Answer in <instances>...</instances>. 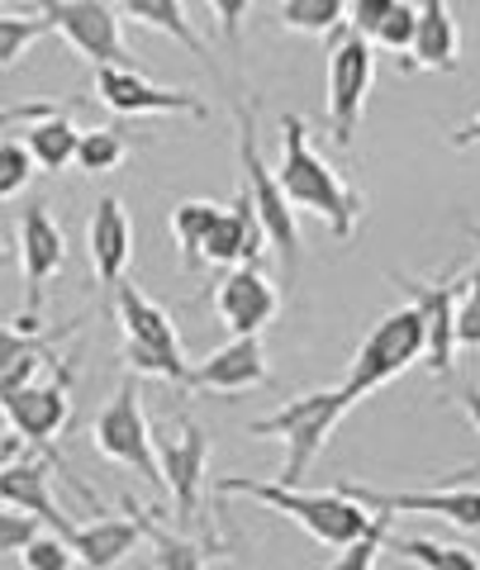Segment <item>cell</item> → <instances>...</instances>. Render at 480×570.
<instances>
[{
	"label": "cell",
	"mask_w": 480,
	"mask_h": 570,
	"mask_svg": "<svg viewBox=\"0 0 480 570\" xmlns=\"http://www.w3.org/2000/svg\"><path fill=\"white\" fill-rule=\"evenodd\" d=\"M276 181H281V190H286V200L295 209L324 219L337 243H347L352 234H357V224L366 214V195L357 186H347L329 157L314 153L310 129H305V119L300 115H281V167H276Z\"/></svg>",
	"instance_id": "obj_1"
},
{
	"label": "cell",
	"mask_w": 480,
	"mask_h": 570,
	"mask_svg": "<svg viewBox=\"0 0 480 570\" xmlns=\"http://www.w3.org/2000/svg\"><path fill=\"white\" fill-rule=\"evenodd\" d=\"M219 494H243V499H257V504H266L272 513H281V519H291L310 532V538L319 547H347L357 532L366 528L371 513L357 504L352 494L343 490H300V485H286V480H247V475H219L215 480Z\"/></svg>",
	"instance_id": "obj_2"
},
{
	"label": "cell",
	"mask_w": 480,
	"mask_h": 570,
	"mask_svg": "<svg viewBox=\"0 0 480 570\" xmlns=\"http://www.w3.org/2000/svg\"><path fill=\"white\" fill-rule=\"evenodd\" d=\"M110 305H115V324L124 333V362H129V371L190 390V362L182 352V333H176L172 314L163 305H153V299L124 276L115 281Z\"/></svg>",
	"instance_id": "obj_3"
},
{
	"label": "cell",
	"mask_w": 480,
	"mask_h": 570,
	"mask_svg": "<svg viewBox=\"0 0 480 570\" xmlns=\"http://www.w3.org/2000/svg\"><path fill=\"white\" fill-rule=\"evenodd\" d=\"M347 409H352V400L343 395V385H337V390H310V395H295L291 404L272 409L266 419H253V423H247V438H276V442H286V466H281L276 480L300 485L305 471L314 466V456L329 448L333 428L343 423Z\"/></svg>",
	"instance_id": "obj_4"
},
{
	"label": "cell",
	"mask_w": 480,
	"mask_h": 570,
	"mask_svg": "<svg viewBox=\"0 0 480 570\" xmlns=\"http://www.w3.org/2000/svg\"><path fill=\"white\" fill-rule=\"evenodd\" d=\"M234 119H238V167H243V190L247 200H253V214L266 234V247L276 253L281 272H286V281H295L300 272V247H305V238H300V224H295V205L286 200V190H281L276 171L262 163V148H257V119L247 105H234Z\"/></svg>",
	"instance_id": "obj_5"
},
{
	"label": "cell",
	"mask_w": 480,
	"mask_h": 570,
	"mask_svg": "<svg viewBox=\"0 0 480 570\" xmlns=\"http://www.w3.org/2000/svg\"><path fill=\"white\" fill-rule=\"evenodd\" d=\"M414 362H423V314H419V305H400V309L381 314V324L362 337V347L347 366L343 395L357 404L366 395H376L381 385H390Z\"/></svg>",
	"instance_id": "obj_6"
},
{
	"label": "cell",
	"mask_w": 480,
	"mask_h": 570,
	"mask_svg": "<svg viewBox=\"0 0 480 570\" xmlns=\"http://www.w3.org/2000/svg\"><path fill=\"white\" fill-rule=\"evenodd\" d=\"M333 48H329V134L337 148H352L357 142V124L366 110V96H371V81H376V43L366 33L337 24L333 33Z\"/></svg>",
	"instance_id": "obj_7"
},
{
	"label": "cell",
	"mask_w": 480,
	"mask_h": 570,
	"mask_svg": "<svg viewBox=\"0 0 480 570\" xmlns=\"http://www.w3.org/2000/svg\"><path fill=\"white\" fill-rule=\"evenodd\" d=\"M91 442L100 456L119 461V466L138 471V480L153 490H167L163 485V466H157V448H153V428L144 414V395H138V381L124 376L115 400L100 409V419L91 428Z\"/></svg>",
	"instance_id": "obj_8"
},
{
	"label": "cell",
	"mask_w": 480,
	"mask_h": 570,
	"mask_svg": "<svg viewBox=\"0 0 480 570\" xmlns=\"http://www.w3.org/2000/svg\"><path fill=\"white\" fill-rule=\"evenodd\" d=\"M163 485L176 504V519L195 523L200 519V494H205V466H209V433L195 419H167L163 433H153Z\"/></svg>",
	"instance_id": "obj_9"
},
{
	"label": "cell",
	"mask_w": 480,
	"mask_h": 570,
	"mask_svg": "<svg viewBox=\"0 0 480 570\" xmlns=\"http://www.w3.org/2000/svg\"><path fill=\"white\" fill-rule=\"evenodd\" d=\"M33 6L52 24V33H62L91 67H134L110 0H33Z\"/></svg>",
	"instance_id": "obj_10"
},
{
	"label": "cell",
	"mask_w": 480,
	"mask_h": 570,
	"mask_svg": "<svg viewBox=\"0 0 480 570\" xmlns=\"http://www.w3.org/2000/svg\"><path fill=\"white\" fill-rule=\"evenodd\" d=\"M96 100L119 119H144V115H190L200 124L209 119V105L195 91L157 86L138 67H96Z\"/></svg>",
	"instance_id": "obj_11"
},
{
	"label": "cell",
	"mask_w": 480,
	"mask_h": 570,
	"mask_svg": "<svg viewBox=\"0 0 480 570\" xmlns=\"http://www.w3.org/2000/svg\"><path fill=\"white\" fill-rule=\"evenodd\" d=\"M6 419L10 428L20 438H29L33 448H52V438L67 428V419H72V371H62V366H52L48 376L39 371L29 385L20 390H10L6 400Z\"/></svg>",
	"instance_id": "obj_12"
},
{
	"label": "cell",
	"mask_w": 480,
	"mask_h": 570,
	"mask_svg": "<svg viewBox=\"0 0 480 570\" xmlns=\"http://www.w3.org/2000/svg\"><path fill=\"white\" fill-rule=\"evenodd\" d=\"M343 494H352L362 509H385V513H429V519H448L467 532H480V490H471L467 480H442L438 490H404V494H390V490H371V485H337Z\"/></svg>",
	"instance_id": "obj_13"
},
{
	"label": "cell",
	"mask_w": 480,
	"mask_h": 570,
	"mask_svg": "<svg viewBox=\"0 0 480 570\" xmlns=\"http://www.w3.org/2000/svg\"><path fill=\"white\" fill-rule=\"evenodd\" d=\"M400 285H409L414 305L423 314V362L438 381L452 376L457 362V295H461V276L448 272L438 281H414V276H395Z\"/></svg>",
	"instance_id": "obj_14"
},
{
	"label": "cell",
	"mask_w": 480,
	"mask_h": 570,
	"mask_svg": "<svg viewBox=\"0 0 480 570\" xmlns=\"http://www.w3.org/2000/svg\"><path fill=\"white\" fill-rule=\"evenodd\" d=\"M67 266V234L43 200H29L20 214V272H25V314H43L48 281Z\"/></svg>",
	"instance_id": "obj_15"
},
{
	"label": "cell",
	"mask_w": 480,
	"mask_h": 570,
	"mask_svg": "<svg viewBox=\"0 0 480 570\" xmlns=\"http://www.w3.org/2000/svg\"><path fill=\"white\" fill-rule=\"evenodd\" d=\"M276 309H281V295L266 281L262 262H234V272L215 291V314L224 318L228 333H262L276 318Z\"/></svg>",
	"instance_id": "obj_16"
},
{
	"label": "cell",
	"mask_w": 480,
	"mask_h": 570,
	"mask_svg": "<svg viewBox=\"0 0 480 570\" xmlns=\"http://www.w3.org/2000/svg\"><path fill=\"white\" fill-rule=\"evenodd\" d=\"M266 381H272V366H266L262 333H234V343L190 366V390H219V395H243Z\"/></svg>",
	"instance_id": "obj_17"
},
{
	"label": "cell",
	"mask_w": 480,
	"mask_h": 570,
	"mask_svg": "<svg viewBox=\"0 0 480 570\" xmlns=\"http://www.w3.org/2000/svg\"><path fill=\"white\" fill-rule=\"evenodd\" d=\"M58 466H62L58 456H20L14 452L10 461H0V499L33 513L43 528L62 532L72 519H67V513L58 509V499H52V471Z\"/></svg>",
	"instance_id": "obj_18"
},
{
	"label": "cell",
	"mask_w": 480,
	"mask_h": 570,
	"mask_svg": "<svg viewBox=\"0 0 480 570\" xmlns=\"http://www.w3.org/2000/svg\"><path fill=\"white\" fill-rule=\"evenodd\" d=\"M262 257H266V234L253 214L247 190L238 186L234 205H219L215 224H209V234L200 243V262L205 266H234V262H262Z\"/></svg>",
	"instance_id": "obj_19"
},
{
	"label": "cell",
	"mask_w": 480,
	"mask_h": 570,
	"mask_svg": "<svg viewBox=\"0 0 480 570\" xmlns=\"http://www.w3.org/2000/svg\"><path fill=\"white\" fill-rule=\"evenodd\" d=\"M86 247H91V272L100 281V291H115V281L129 272V257H134V224H129V209H124L119 195H105L91 209Z\"/></svg>",
	"instance_id": "obj_20"
},
{
	"label": "cell",
	"mask_w": 480,
	"mask_h": 570,
	"mask_svg": "<svg viewBox=\"0 0 480 570\" xmlns=\"http://www.w3.org/2000/svg\"><path fill=\"white\" fill-rule=\"evenodd\" d=\"M419 24H414V43L400 58V71H457V52H461V29L448 0H414Z\"/></svg>",
	"instance_id": "obj_21"
},
{
	"label": "cell",
	"mask_w": 480,
	"mask_h": 570,
	"mask_svg": "<svg viewBox=\"0 0 480 570\" xmlns=\"http://www.w3.org/2000/svg\"><path fill=\"white\" fill-rule=\"evenodd\" d=\"M67 547H72L77 566H91V570H115L129 551L138 547V523L134 519H96V523H67L62 528Z\"/></svg>",
	"instance_id": "obj_22"
},
{
	"label": "cell",
	"mask_w": 480,
	"mask_h": 570,
	"mask_svg": "<svg viewBox=\"0 0 480 570\" xmlns=\"http://www.w3.org/2000/svg\"><path fill=\"white\" fill-rule=\"evenodd\" d=\"M77 138H81V129L72 124V115H67L62 105H58V110L29 119L20 142L29 148L33 167H43V171H67V167H72V157H77Z\"/></svg>",
	"instance_id": "obj_23"
},
{
	"label": "cell",
	"mask_w": 480,
	"mask_h": 570,
	"mask_svg": "<svg viewBox=\"0 0 480 570\" xmlns=\"http://www.w3.org/2000/svg\"><path fill=\"white\" fill-rule=\"evenodd\" d=\"M119 10L129 14L134 24H144V29H153V33H167V39L182 43L190 58H209L200 29L190 24V14H186L182 0H119Z\"/></svg>",
	"instance_id": "obj_24"
},
{
	"label": "cell",
	"mask_w": 480,
	"mask_h": 570,
	"mask_svg": "<svg viewBox=\"0 0 480 570\" xmlns=\"http://www.w3.org/2000/svg\"><path fill=\"white\" fill-rule=\"evenodd\" d=\"M124 509L134 513V523H138V532L153 542V566H163V570H205L209 561V551L205 547H195V542H186V538H172V532L163 528V523H153L144 509L134 504V499H124Z\"/></svg>",
	"instance_id": "obj_25"
},
{
	"label": "cell",
	"mask_w": 480,
	"mask_h": 570,
	"mask_svg": "<svg viewBox=\"0 0 480 570\" xmlns=\"http://www.w3.org/2000/svg\"><path fill=\"white\" fill-rule=\"evenodd\" d=\"M215 214H219V205L215 200H182L172 209V238H176V247H182V266L186 272H200V243H205V234H209V224H215Z\"/></svg>",
	"instance_id": "obj_26"
},
{
	"label": "cell",
	"mask_w": 480,
	"mask_h": 570,
	"mask_svg": "<svg viewBox=\"0 0 480 570\" xmlns=\"http://www.w3.org/2000/svg\"><path fill=\"white\" fill-rule=\"evenodd\" d=\"M276 20H281V29H291V33L329 39V33L347 20V0H281Z\"/></svg>",
	"instance_id": "obj_27"
},
{
	"label": "cell",
	"mask_w": 480,
	"mask_h": 570,
	"mask_svg": "<svg viewBox=\"0 0 480 570\" xmlns=\"http://www.w3.org/2000/svg\"><path fill=\"white\" fill-rule=\"evenodd\" d=\"M86 324V314L81 318H72V324H62V328H20L10 318V324H0V376L20 362V356H29V352H52V347H62V337H72L77 328Z\"/></svg>",
	"instance_id": "obj_28"
},
{
	"label": "cell",
	"mask_w": 480,
	"mask_h": 570,
	"mask_svg": "<svg viewBox=\"0 0 480 570\" xmlns=\"http://www.w3.org/2000/svg\"><path fill=\"white\" fill-rule=\"evenodd\" d=\"M124 157H129V142H124L119 129H81L72 167H81L86 176H105V171H115Z\"/></svg>",
	"instance_id": "obj_29"
},
{
	"label": "cell",
	"mask_w": 480,
	"mask_h": 570,
	"mask_svg": "<svg viewBox=\"0 0 480 570\" xmlns=\"http://www.w3.org/2000/svg\"><path fill=\"white\" fill-rule=\"evenodd\" d=\"M390 523H395V513H385V509H371V519H366V528L352 538L347 547H337L343 557H337L333 566L337 570H371L381 561V547H385V538H390Z\"/></svg>",
	"instance_id": "obj_30"
},
{
	"label": "cell",
	"mask_w": 480,
	"mask_h": 570,
	"mask_svg": "<svg viewBox=\"0 0 480 570\" xmlns=\"http://www.w3.org/2000/svg\"><path fill=\"white\" fill-rule=\"evenodd\" d=\"M400 551L414 566H429V570H480V557L471 547H457V542H433V538H400Z\"/></svg>",
	"instance_id": "obj_31"
},
{
	"label": "cell",
	"mask_w": 480,
	"mask_h": 570,
	"mask_svg": "<svg viewBox=\"0 0 480 570\" xmlns=\"http://www.w3.org/2000/svg\"><path fill=\"white\" fill-rule=\"evenodd\" d=\"M48 33H52V24L43 14H0V67H14L33 43L48 39Z\"/></svg>",
	"instance_id": "obj_32"
},
{
	"label": "cell",
	"mask_w": 480,
	"mask_h": 570,
	"mask_svg": "<svg viewBox=\"0 0 480 570\" xmlns=\"http://www.w3.org/2000/svg\"><path fill=\"white\" fill-rule=\"evenodd\" d=\"M20 566L25 570H72L77 557H72V547H67L62 532H33V538L20 547Z\"/></svg>",
	"instance_id": "obj_33"
},
{
	"label": "cell",
	"mask_w": 480,
	"mask_h": 570,
	"mask_svg": "<svg viewBox=\"0 0 480 570\" xmlns=\"http://www.w3.org/2000/svg\"><path fill=\"white\" fill-rule=\"evenodd\" d=\"M414 24H419V10H414V0H395V10L381 20V29L371 33V43L385 48V52H395V58H404L409 43H414Z\"/></svg>",
	"instance_id": "obj_34"
},
{
	"label": "cell",
	"mask_w": 480,
	"mask_h": 570,
	"mask_svg": "<svg viewBox=\"0 0 480 570\" xmlns=\"http://www.w3.org/2000/svg\"><path fill=\"white\" fill-rule=\"evenodd\" d=\"M457 347H480V257L457 295Z\"/></svg>",
	"instance_id": "obj_35"
},
{
	"label": "cell",
	"mask_w": 480,
	"mask_h": 570,
	"mask_svg": "<svg viewBox=\"0 0 480 570\" xmlns=\"http://www.w3.org/2000/svg\"><path fill=\"white\" fill-rule=\"evenodd\" d=\"M33 176V157L20 138H0V200H10V195H20Z\"/></svg>",
	"instance_id": "obj_36"
},
{
	"label": "cell",
	"mask_w": 480,
	"mask_h": 570,
	"mask_svg": "<svg viewBox=\"0 0 480 570\" xmlns=\"http://www.w3.org/2000/svg\"><path fill=\"white\" fill-rule=\"evenodd\" d=\"M33 532H39V519L0 499V557H6V551H20Z\"/></svg>",
	"instance_id": "obj_37"
},
{
	"label": "cell",
	"mask_w": 480,
	"mask_h": 570,
	"mask_svg": "<svg viewBox=\"0 0 480 570\" xmlns=\"http://www.w3.org/2000/svg\"><path fill=\"white\" fill-rule=\"evenodd\" d=\"M209 10H215V20H219V33H224V43H243V24H247V14H253V0H209Z\"/></svg>",
	"instance_id": "obj_38"
},
{
	"label": "cell",
	"mask_w": 480,
	"mask_h": 570,
	"mask_svg": "<svg viewBox=\"0 0 480 570\" xmlns=\"http://www.w3.org/2000/svg\"><path fill=\"white\" fill-rule=\"evenodd\" d=\"M390 10H395V0H347V20H343V24L371 39V33L381 29V20H385Z\"/></svg>",
	"instance_id": "obj_39"
},
{
	"label": "cell",
	"mask_w": 480,
	"mask_h": 570,
	"mask_svg": "<svg viewBox=\"0 0 480 570\" xmlns=\"http://www.w3.org/2000/svg\"><path fill=\"white\" fill-rule=\"evenodd\" d=\"M48 110H58V105H48V100H29V105H0V134L6 129H14V124H25L29 119H39V115H48Z\"/></svg>",
	"instance_id": "obj_40"
},
{
	"label": "cell",
	"mask_w": 480,
	"mask_h": 570,
	"mask_svg": "<svg viewBox=\"0 0 480 570\" xmlns=\"http://www.w3.org/2000/svg\"><path fill=\"white\" fill-rule=\"evenodd\" d=\"M448 142H452L457 153H467V148H480V115H471V119L461 124V129H457V134H452Z\"/></svg>",
	"instance_id": "obj_41"
},
{
	"label": "cell",
	"mask_w": 480,
	"mask_h": 570,
	"mask_svg": "<svg viewBox=\"0 0 480 570\" xmlns=\"http://www.w3.org/2000/svg\"><path fill=\"white\" fill-rule=\"evenodd\" d=\"M457 404L467 409V419H471V428L480 433V385H461V395H457Z\"/></svg>",
	"instance_id": "obj_42"
},
{
	"label": "cell",
	"mask_w": 480,
	"mask_h": 570,
	"mask_svg": "<svg viewBox=\"0 0 480 570\" xmlns=\"http://www.w3.org/2000/svg\"><path fill=\"white\" fill-rule=\"evenodd\" d=\"M14 452H20V438H0V461H10Z\"/></svg>",
	"instance_id": "obj_43"
},
{
	"label": "cell",
	"mask_w": 480,
	"mask_h": 570,
	"mask_svg": "<svg viewBox=\"0 0 480 570\" xmlns=\"http://www.w3.org/2000/svg\"><path fill=\"white\" fill-rule=\"evenodd\" d=\"M448 480H457V485H461V480H480V461H476V466H461V471L448 475Z\"/></svg>",
	"instance_id": "obj_44"
},
{
	"label": "cell",
	"mask_w": 480,
	"mask_h": 570,
	"mask_svg": "<svg viewBox=\"0 0 480 570\" xmlns=\"http://www.w3.org/2000/svg\"><path fill=\"white\" fill-rule=\"evenodd\" d=\"M10 433V419H6V404H0V438Z\"/></svg>",
	"instance_id": "obj_45"
},
{
	"label": "cell",
	"mask_w": 480,
	"mask_h": 570,
	"mask_svg": "<svg viewBox=\"0 0 480 570\" xmlns=\"http://www.w3.org/2000/svg\"><path fill=\"white\" fill-rule=\"evenodd\" d=\"M0 266H10V253H6V243H0Z\"/></svg>",
	"instance_id": "obj_46"
},
{
	"label": "cell",
	"mask_w": 480,
	"mask_h": 570,
	"mask_svg": "<svg viewBox=\"0 0 480 570\" xmlns=\"http://www.w3.org/2000/svg\"><path fill=\"white\" fill-rule=\"evenodd\" d=\"M14 6H33V0H14Z\"/></svg>",
	"instance_id": "obj_47"
}]
</instances>
